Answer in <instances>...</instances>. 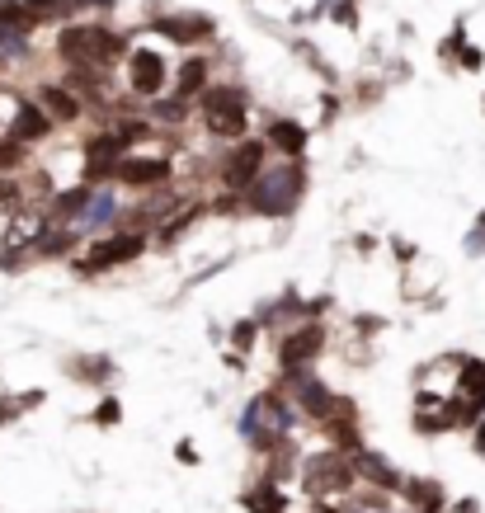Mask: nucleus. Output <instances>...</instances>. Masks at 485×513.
Here are the masks:
<instances>
[{"instance_id": "obj_26", "label": "nucleus", "mask_w": 485, "mask_h": 513, "mask_svg": "<svg viewBox=\"0 0 485 513\" xmlns=\"http://www.w3.org/2000/svg\"><path fill=\"white\" fill-rule=\"evenodd\" d=\"M203 127H208V137H217V142H241L245 132H250V109H231V113H208L203 118Z\"/></svg>"}, {"instance_id": "obj_13", "label": "nucleus", "mask_w": 485, "mask_h": 513, "mask_svg": "<svg viewBox=\"0 0 485 513\" xmlns=\"http://www.w3.org/2000/svg\"><path fill=\"white\" fill-rule=\"evenodd\" d=\"M255 321L264 325V335H283L288 325L307 321V297H297V288H288L283 297H269V302L255 306Z\"/></svg>"}, {"instance_id": "obj_30", "label": "nucleus", "mask_w": 485, "mask_h": 513, "mask_svg": "<svg viewBox=\"0 0 485 513\" xmlns=\"http://www.w3.org/2000/svg\"><path fill=\"white\" fill-rule=\"evenodd\" d=\"M90 424H99V428H113V424H123V401H119V395H104V401L95 405Z\"/></svg>"}, {"instance_id": "obj_3", "label": "nucleus", "mask_w": 485, "mask_h": 513, "mask_svg": "<svg viewBox=\"0 0 485 513\" xmlns=\"http://www.w3.org/2000/svg\"><path fill=\"white\" fill-rule=\"evenodd\" d=\"M297 476H302V490L311 494V504H344L358 494V471H354V457L344 452H307L302 467H297Z\"/></svg>"}, {"instance_id": "obj_39", "label": "nucleus", "mask_w": 485, "mask_h": 513, "mask_svg": "<svg viewBox=\"0 0 485 513\" xmlns=\"http://www.w3.org/2000/svg\"><path fill=\"white\" fill-rule=\"evenodd\" d=\"M354 250L358 255H377V236H367V231H363V236H354Z\"/></svg>"}, {"instance_id": "obj_41", "label": "nucleus", "mask_w": 485, "mask_h": 513, "mask_svg": "<svg viewBox=\"0 0 485 513\" xmlns=\"http://www.w3.org/2000/svg\"><path fill=\"white\" fill-rule=\"evenodd\" d=\"M453 513H481V500H457Z\"/></svg>"}, {"instance_id": "obj_7", "label": "nucleus", "mask_w": 485, "mask_h": 513, "mask_svg": "<svg viewBox=\"0 0 485 513\" xmlns=\"http://www.w3.org/2000/svg\"><path fill=\"white\" fill-rule=\"evenodd\" d=\"M325 344H330L325 321H297V325H288L283 335H274V362H278V372L311 368V362L325 354Z\"/></svg>"}, {"instance_id": "obj_40", "label": "nucleus", "mask_w": 485, "mask_h": 513, "mask_svg": "<svg viewBox=\"0 0 485 513\" xmlns=\"http://www.w3.org/2000/svg\"><path fill=\"white\" fill-rule=\"evenodd\" d=\"M43 401H47L43 391H20V405H24V410H33V405H43Z\"/></svg>"}, {"instance_id": "obj_36", "label": "nucleus", "mask_w": 485, "mask_h": 513, "mask_svg": "<svg viewBox=\"0 0 485 513\" xmlns=\"http://www.w3.org/2000/svg\"><path fill=\"white\" fill-rule=\"evenodd\" d=\"M391 255H396V264H406V269H410L415 259H420V250H415L410 240H400V236H391Z\"/></svg>"}, {"instance_id": "obj_12", "label": "nucleus", "mask_w": 485, "mask_h": 513, "mask_svg": "<svg viewBox=\"0 0 485 513\" xmlns=\"http://www.w3.org/2000/svg\"><path fill=\"white\" fill-rule=\"evenodd\" d=\"M53 127H57V123L43 113L38 99H20L14 113H10V123H5V137H14L20 146H38V142L53 137Z\"/></svg>"}, {"instance_id": "obj_27", "label": "nucleus", "mask_w": 485, "mask_h": 513, "mask_svg": "<svg viewBox=\"0 0 485 513\" xmlns=\"http://www.w3.org/2000/svg\"><path fill=\"white\" fill-rule=\"evenodd\" d=\"M259 339H264V325H259L255 316H241L236 325H231V349H236V354L259 349Z\"/></svg>"}, {"instance_id": "obj_33", "label": "nucleus", "mask_w": 485, "mask_h": 513, "mask_svg": "<svg viewBox=\"0 0 485 513\" xmlns=\"http://www.w3.org/2000/svg\"><path fill=\"white\" fill-rule=\"evenodd\" d=\"M462 255H466V259H485V231H481V226H472V231L462 236Z\"/></svg>"}, {"instance_id": "obj_42", "label": "nucleus", "mask_w": 485, "mask_h": 513, "mask_svg": "<svg viewBox=\"0 0 485 513\" xmlns=\"http://www.w3.org/2000/svg\"><path fill=\"white\" fill-rule=\"evenodd\" d=\"M472 226H481V231H485V208L476 212V222H472Z\"/></svg>"}, {"instance_id": "obj_20", "label": "nucleus", "mask_w": 485, "mask_h": 513, "mask_svg": "<svg viewBox=\"0 0 485 513\" xmlns=\"http://www.w3.org/2000/svg\"><path fill=\"white\" fill-rule=\"evenodd\" d=\"M170 86H175V94H179V99H198V94H203V90L212 86V61H208L203 53H198V57H184Z\"/></svg>"}, {"instance_id": "obj_9", "label": "nucleus", "mask_w": 485, "mask_h": 513, "mask_svg": "<svg viewBox=\"0 0 485 513\" xmlns=\"http://www.w3.org/2000/svg\"><path fill=\"white\" fill-rule=\"evenodd\" d=\"M170 66H165L160 53H152V47H132V57H127V90L137 94V99H160L165 86H170Z\"/></svg>"}, {"instance_id": "obj_25", "label": "nucleus", "mask_w": 485, "mask_h": 513, "mask_svg": "<svg viewBox=\"0 0 485 513\" xmlns=\"http://www.w3.org/2000/svg\"><path fill=\"white\" fill-rule=\"evenodd\" d=\"M400 494H406V504H410L415 513H443V504H448L443 485L429 481V476H424V481H420V476H415V481H406V490H400Z\"/></svg>"}, {"instance_id": "obj_21", "label": "nucleus", "mask_w": 485, "mask_h": 513, "mask_svg": "<svg viewBox=\"0 0 485 513\" xmlns=\"http://www.w3.org/2000/svg\"><path fill=\"white\" fill-rule=\"evenodd\" d=\"M142 113H146V118H152L156 127H170V132H175V127H184V123H189L198 109H193V99H179V94H160V99H152V104H146Z\"/></svg>"}, {"instance_id": "obj_19", "label": "nucleus", "mask_w": 485, "mask_h": 513, "mask_svg": "<svg viewBox=\"0 0 485 513\" xmlns=\"http://www.w3.org/2000/svg\"><path fill=\"white\" fill-rule=\"evenodd\" d=\"M156 33H165L175 43H208L212 20L208 14H156Z\"/></svg>"}, {"instance_id": "obj_37", "label": "nucleus", "mask_w": 485, "mask_h": 513, "mask_svg": "<svg viewBox=\"0 0 485 513\" xmlns=\"http://www.w3.org/2000/svg\"><path fill=\"white\" fill-rule=\"evenodd\" d=\"M175 461H184V467H198V448H193L189 438H184L179 448H175Z\"/></svg>"}, {"instance_id": "obj_17", "label": "nucleus", "mask_w": 485, "mask_h": 513, "mask_svg": "<svg viewBox=\"0 0 485 513\" xmlns=\"http://www.w3.org/2000/svg\"><path fill=\"white\" fill-rule=\"evenodd\" d=\"M90 198H95V189H90V184H80V179H76V184H66V189H57L53 198H47V203H43V212H47V217H53L57 226H76Z\"/></svg>"}, {"instance_id": "obj_16", "label": "nucleus", "mask_w": 485, "mask_h": 513, "mask_svg": "<svg viewBox=\"0 0 485 513\" xmlns=\"http://www.w3.org/2000/svg\"><path fill=\"white\" fill-rule=\"evenodd\" d=\"M38 104H43V113L53 123H80L90 113L86 104H80V94H71L62 80H43V86H38Z\"/></svg>"}, {"instance_id": "obj_35", "label": "nucleus", "mask_w": 485, "mask_h": 513, "mask_svg": "<svg viewBox=\"0 0 485 513\" xmlns=\"http://www.w3.org/2000/svg\"><path fill=\"white\" fill-rule=\"evenodd\" d=\"M481 66H485L481 47H462V53H457V71H481Z\"/></svg>"}, {"instance_id": "obj_32", "label": "nucleus", "mask_w": 485, "mask_h": 513, "mask_svg": "<svg viewBox=\"0 0 485 513\" xmlns=\"http://www.w3.org/2000/svg\"><path fill=\"white\" fill-rule=\"evenodd\" d=\"M231 264H236V259H231V255H222V259H212V264H208L203 273H193L189 283H184V292H193V288H203V283H212L217 273H226V269H231Z\"/></svg>"}, {"instance_id": "obj_29", "label": "nucleus", "mask_w": 485, "mask_h": 513, "mask_svg": "<svg viewBox=\"0 0 485 513\" xmlns=\"http://www.w3.org/2000/svg\"><path fill=\"white\" fill-rule=\"evenodd\" d=\"M29 165V146H20L14 137H0V175H20Z\"/></svg>"}, {"instance_id": "obj_22", "label": "nucleus", "mask_w": 485, "mask_h": 513, "mask_svg": "<svg viewBox=\"0 0 485 513\" xmlns=\"http://www.w3.org/2000/svg\"><path fill=\"white\" fill-rule=\"evenodd\" d=\"M231 109H250V94L241 86H222V80H212V86L198 94V118H208V113H231Z\"/></svg>"}, {"instance_id": "obj_14", "label": "nucleus", "mask_w": 485, "mask_h": 513, "mask_svg": "<svg viewBox=\"0 0 485 513\" xmlns=\"http://www.w3.org/2000/svg\"><path fill=\"white\" fill-rule=\"evenodd\" d=\"M354 471H358V485H367V490H382V494H400V490H406V476H400L391 461L382 452H373V448H363L354 457Z\"/></svg>"}, {"instance_id": "obj_24", "label": "nucleus", "mask_w": 485, "mask_h": 513, "mask_svg": "<svg viewBox=\"0 0 485 513\" xmlns=\"http://www.w3.org/2000/svg\"><path fill=\"white\" fill-rule=\"evenodd\" d=\"M321 428H325L330 448H334V452H344V457H358V452L367 448L363 434H358V419H349V415H334V419H325Z\"/></svg>"}, {"instance_id": "obj_31", "label": "nucleus", "mask_w": 485, "mask_h": 513, "mask_svg": "<svg viewBox=\"0 0 485 513\" xmlns=\"http://www.w3.org/2000/svg\"><path fill=\"white\" fill-rule=\"evenodd\" d=\"M349 325H354V335H358V339H377L382 330H387V316H373V311H358V316L349 321Z\"/></svg>"}, {"instance_id": "obj_4", "label": "nucleus", "mask_w": 485, "mask_h": 513, "mask_svg": "<svg viewBox=\"0 0 485 513\" xmlns=\"http://www.w3.org/2000/svg\"><path fill=\"white\" fill-rule=\"evenodd\" d=\"M146 250H152V236H142V231H109L99 240H86V250L71 259V273L95 283V278L123 269V264H137Z\"/></svg>"}, {"instance_id": "obj_34", "label": "nucleus", "mask_w": 485, "mask_h": 513, "mask_svg": "<svg viewBox=\"0 0 485 513\" xmlns=\"http://www.w3.org/2000/svg\"><path fill=\"white\" fill-rule=\"evenodd\" d=\"M20 415H24L20 395H0V428H5V424H14V419H20Z\"/></svg>"}, {"instance_id": "obj_8", "label": "nucleus", "mask_w": 485, "mask_h": 513, "mask_svg": "<svg viewBox=\"0 0 485 513\" xmlns=\"http://www.w3.org/2000/svg\"><path fill=\"white\" fill-rule=\"evenodd\" d=\"M160 184H175V160L170 151L146 156V151H127L113 165V189H132V193H152Z\"/></svg>"}, {"instance_id": "obj_38", "label": "nucleus", "mask_w": 485, "mask_h": 513, "mask_svg": "<svg viewBox=\"0 0 485 513\" xmlns=\"http://www.w3.org/2000/svg\"><path fill=\"white\" fill-rule=\"evenodd\" d=\"M472 452L485 461V419H476V428H472Z\"/></svg>"}, {"instance_id": "obj_23", "label": "nucleus", "mask_w": 485, "mask_h": 513, "mask_svg": "<svg viewBox=\"0 0 485 513\" xmlns=\"http://www.w3.org/2000/svg\"><path fill=\"white\" fill-rule=\"evenodd\" d=\"M453 395H462V401H472L476 410H485V358L462 354V362H457V391Z\"/></svg>"}, {"instance_id": "obj_18", "label": "nucleus", "mask_w": 485, "mask_h": 513, "mask_svg": "<svg viewBox=\"0 0 485 513\" xmlns=\"http://www.w3.org/2000/svg\"><path fill=\"white\" fill-rule=\"evenodd\" d=\"M66 377L86 382V387H109L113 377H119V362L109 354H76V358H66Z\"/></svg>"}, {"instance_id": "obj_15", "label": "nucleus", "mask_w": 485, "mask_h": 513, "mask_svg": "<svg viewBox=\"0 0 485 513\" xmlns=\"http://www.w3.org/2000/svg\"><path fill=\"white\" fill-rule=\"evenodd\" d=\"M203 217H212V208H208V198H193V203H184L179 212H170L160 226H156V236H152V245H160V250H170V245H179L189 231L203 222Z\"/></svg>"}, {"instance_id": "obj_5", "label": "nucleus", "mask_w": 485, "mask_h": 513, "mask_svg": "<svg viewBox=\"0 0 485 513\" xmlns=\"http://www.w3.org/2000/svg\"><path fill=\"white\" fill-rule=\"evenodd\" d=\"M269 142L264 137H241V142H231L222 146V156H217L212 165V179H217V189H236V193H250V184L269 170Z\"/></svg>"}, {"instance_id": "obj_2", "label": "nucleus", "mask_w": 485, "mask_h": 513, "mask_svg": "<svg viewBox=\"0 0 485 513\" xmlns=\"http://www.w3.org/2000/svg\"><path fill=\"white\" fill-rule=\"evenodd\" d=\"M57 57L66 66H99V71H109V66H119L123 57H132V38L127 33H113L109 24H66L57 33Z\"/></svg>"}, {"instance_id": "obj_1", "label": "nucleus", "mask_w": 485, "mask_h": 513, "mask_svg": "<svg viewBox=\"0 0 485 513\" xmlns=\"http://www.w3.org/2000/svg\"><path fill=\"white\" fill-rule=\"evenodd\" d=\"M307 184H311L307 160H269V170L245 193V217H264V222L292 217L307 198Z\"/></svg>"}, {"instance_id": "obj_6", "label": "nucleus", "mask_w": 485, "mask_h": 513, "mask_svg": "<svg viewBox=\"0 0 485 513\" xmlns=\"http://www.w3.org/2000/svg\"><path fill=\"white\" fill-rule=\"evenodd\" d=\"M278 391H288L292 395V405L302 410V419L307 424H325L340 415V391H334L321 372H311V368H297V372H278Z\"/></svg>"}, {"instance_id": "obj_10", "label": "nucleus", "mask_w": 485, "mask_h": 513, "mask_svg": "<svg viewBox=\"0 0 485 513\" xmlns=\"http://www.w3.org/2000/svg\"><path fill=\"white\" fill-rule=\"evenodd\" d=\"M119 217H123V198L113 184H104V189H95V198L86 203V212H80V222L71 231L80 240H99V236H109V231H119Z\"/></svg>"}, {"instance_id": "obj_28", "label": "nucleus", "mask_w": 485, "mask_h": 513, "mask_svg": "<svg viewBox=\"0 0 485 513\" xmlns=\"http://www.w3.org/2000/svg\"><path fill=\"white\" fill-rule=\"evenodd\" d=\"M24 10H29L33 24H47V20H66L76 5H71V0H24Z\"/></svg>"}, {"instance_id": "obj_11", "label": "nucleus", "mask_w": 485, "mask_h": 513, "mask_svg": "<svg viewBox=\"0 0 485 513\" xmlns=\"http://www.w3.org/2000/svg\"><path fill=\"white\" fill-rule=\"evenodd\" d=\"M264 142H269V151H274L278 160H307L311 132H307V123L288 118V113H274V118L264 123Z\"/></svg>"}]
</instances>
